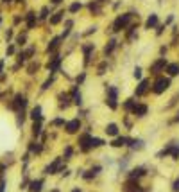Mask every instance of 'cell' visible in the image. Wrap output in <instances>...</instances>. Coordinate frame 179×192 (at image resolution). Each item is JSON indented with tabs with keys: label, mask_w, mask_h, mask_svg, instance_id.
Masks as SVG:
<instances>
[{
	"label": "cell",
	"mask_w": 179,
	"mask_h": 192,
	"mask_svg": "<svg viewBox=\"0 0 179 192\" xmlns=\"http://www.w3.org/2000/svg\"><path fill=\"white\" fill-rule=\"evenodd\" d=\"M131 18H133V13H126V14H120L117 20H115V23H113V31L115 32H118V31H122V29H126L127 27V23L131 22Z\"/></svg>",
	"instance_id": "1"
},
{
	"label": "cell",
	"mask_w": 179,
	"mask_h": 192,
	"mask_svg": "<svg viewBox=\"0 0 179 192\" xmlns=\"http://www.w3.org/2000/svg\"><path fill=\"white\" fill-rule=\"evenodd\" d=\"M169 86H170V79L169 77H158L156 83H154V86H152V92L154 93H163Z\"/></svg>",
	"instance_id": "2"
},
{
	"label": "cell",
	"mask_w": 179,
	"mask_h": 192,
	"mask_svg": "<svg viewBox=\"0 0 179 192\" xmlns=\"http://www.w3.org/2000/svg\"><path fill=\"white\" fill-rule=\"evenodd\" d=\"M117 95H118V90L115 86H108V97H106V104L111 108V110H117Z\"/></svg>",
	"instance_id": "3"
},
{
	"label": "cell",
	"mask_w": 179,
	"mask_h": 192,
	"mask_svg": "<svg viewBox=\"0 0 179 192\" xmlns=\"http://www.w3.org/2000/svg\"><path fill=\"white\" fill-rule=\"evenodd\" d=\"M59 171H63V169H61V158H56V160L45 169V174H56V173H59Z\"/></svg>",
	"instance_id": "4"
},
{
	"label": "cell",
	"mask_w": 179,
	"mask_h": 192,
	"mask_svg": "<svg viewBox=\"0 0 179 192\" xmlns=\"http://www.w3.org/2000/svg\"><path fill=\"white\" fill-rule=\"evenodd\" d=\"M165 66H167V59H165V58H160L158 61H154V63H152L151 72H152V74H160Z\"/></svg>",
	"instance_id": "5"
},
{
	"label": "cell",
	"mask_w": 179,
	"mask_h": 192,
	"mask_svg": "<svg viewBox=\"0 0 179 192\" xmlns=\"http://www.w3.org/2000/svg\"><path fill=\"white\" fill-rule=\"evenodd\" d=\"M79 129H81V120H79V119H74V120L66 122V133L74 135V133H77Z\"/></svg>",
	"instance_id": "6"
},
{
	"label": "cell",
	"mask_w": 179,
	"mask_h": 192,
	"mask_svg": "<svg viewBox=\"0 0 179 192\" xmlns=\"http://www.w3.org/2000/svg\"><path fill=\"white\" fill-rule=\"evenodd\" d=\"M25 104H27V99H25L23 95H16V97H14V102H13V108H14L16 111H23Z\"/></svg>",
	"instance_id": "7"
},
{
	"label": "cell",
	"mask_w": 179,
	"mask_h": 192,
	"mask_svg": "<svg viewBox=\"0 0 179 192\" xmlns=\"http://www.w3.org/2000/svg\"><path fill=\"white\" fill-rule=\"evenodd\" d=\"M147 90H149V81H147V79H143V81L138 84V88H136V95H138V97H142V95H145V93H147Z\"/></svg>",
	"instance_id": "8"
},
{
	"label": "cell",
	"mask_w": 179,
	"mask_h": 192,
	"mask_svg": "<svg viewBox=\"0 0 179 192\" xmlns=\"http://www.w3.org/2000/svg\"><path fill=\"white\" fill-rule=\"evenodd\" d=\"M131 111H133L136 117H143V115L147 113V106H145V104H134Z\"/></svg>",
	"instance_id": "9"
},
{
	"label": "cell",
	"mask_w": 179,
	"mask_h": 192,
	"mask_svg": "<svg viewBox=\"0 0 179 192\" xmlns=\"http://www.w3.org/2000/svg\"><path fill=\"white\" fill-rule=\"evenodd\" d=\"M79 146L82 151H90V135H81L79 137Z\"/></svg>",
	"instance_id": "10"
},
{
	"label": "cell",
	"mask_w": 179,
	"mask_h": 192,
	"mask_svg": "<svg viewBox=\"0 0 179 192\" xmlns=\"http://www.w3.org/2000/svg\"><path fill=\"white\" fill-rule=\"evenodd\" d=\"M131 140L127 138V137H118V138H115L113 142H111V146L113 147H124V146H127Z\"/></svg>",
	"instance_id": "11"
},
{
	"label": "cell",
	"mask_w": 179,
	"mask_h": 192,
	"mask_svg": "<svg viewBox=\"0 0 179 192\" xmlns=\"http://www.w3.org/2000/svg\"><path fill=\"white\" fill-rule=\"evenodd\" d=\"M59 65H61V56H54L52 61L48 63V70H50V72H56V70L59 68Z\"/></svg>",
	"instance_id": "12"
},
{
	"label": "cell",
	"mask_w": 179,
	"mask_h": 192,
	"mask_svg": "<svg viewBox=\"0 0 179 192\" xmlns=\"http://www.w3.org/2000/svg\"><path fill=\"white\" fill-rule=\"evenodd\" d=\"M145 174V169L143 167H136V169H133L131 173H129V178L131 180H138V178H142Z\"/></svg>",
	"instance_id": "13"
},
{
	"label": "cell",
	"mask_w": 179,
	"mask_h": 192,
	"mask_svg": "<svg viewBox=\"0 0 179 192\" xmlns=\"http://www.w3.org/2000/svg\"><path fill=\"white\" fill-rule=\"evenodd\" d=\"M99 173H100V165H95V167H91V169H90L86 174H82V176H84V180H91V178H95Z\"/></svg>",
	"instance_id": "14"
},
{
	"label": "cell",
	"mask_w": 179,
	"mask_h": 192,
	"mask_svg": "<svg viewBox=\"0 0 179 192\" xmlns=\"http://www.w3.org/2000/svg\"><path fill=\"white\" fill-rule=\"evenodd\" d=\"M167 72H169V75H179V65L178 63H170V65H167Z\"/></svg>",
	"instance_id": "15"
},
{
	"label": "cell",
	"mask_w": 179,
	"mask_h": 192,
	"mask_svg": "<svg viewBox=\"0 0 179 192\" xmlns=\"http://www.w3.org/2000/svg\"><path fill=\"white\" fill-rule=\"evenodd\" d=\"M158 25V16L156 14H151L149 18H147V22H145V27L147 29H152V27H156Z\"/></svg>",
	"instance_id": "16"
},
{
	"label": "cell",
	"mask_w": 179,
	"mask_h": 192,
	"mask_svg": "<svg viewBox=\"0 0 179 192\" xmlns=\"http://www.w3.org/2000/svg\"><path fill=\"white\" fill-rule=\"evenodd\" d=\"M106 133H108L109 137H117V135H118V126H117V124H108V126H106Z\"/></svg>",
	"instance_id": "17"
},
{
	"label": "cell",
	"mask_w": 179,
	"mask_h": 192,
	"mask_svg": "<svg viewBox=\"0 0 179 192\" xmlns=\"http://www.w3.org/2000/svg\"><path fill=\"white\" fill-rule=\"evenodd\" d=\"M41 185H43V180H34L30 182V192H41Z\"/></svg>",
	"instance_id": "18"
},
{
	"label": "cell",
	"mask_w": 179,
	"mask_h": 192,
	"mask_svg": "<svg viewBox=\"0 0 179 192\" xmlns=\"http://www.w3.org/2000/svg\"><path fill=\"white\" fill-rule=\"evenodd\" d=\"M63 16H65V11H59V13H56V14L50 18V25H57V23L63 20Z\"/></svg>",
	"instance_id": "19"
},
{
	"label": "cell",
	"mask_w": 179,
	"mask_h": 192,
	"mask_svg": "<svg viewBox=\"0 0 179 192\" xmlns=\"http://www.w3.org/2000/svg\"><path fill=\"white\" fill-rule=\"evenodd\" d=\"M100 146H104V140L102 138H93V137H90V149H93V147H100Z\"/></svg>",
	"instance_id": "20"
},
{
	"label": "cell",
	"mask_w": 179,
	"mask_h": 192,
	"mask_svg": "<svg viewBox=\"0 0 179 192\" xmlns=\"http://www.w3.org/2000/svg\"><path fill=\"white\" fill-rule=\"evenodd\" d=\"M30 117H32L34 120H43V117H41V106H36V108L30 111Z\"/></svg>",
	"instance_id": "21"
},
{
	"label": "cell",
	"mask_w": 179,
	"mask_h": 192,
	"mask_svg": "<svg viewBox=\"0 0 179 192\" xmlns=\"http://www.w3.org/2000/svg\"><path fill=\"white\" fill-rule=\"evenodd\" d=\"M36 25V14L34 13H27V27L32 29Z\"/></svg>",
	"instance_id": "22"
},
{
	"label": "cell",
	"mask_w": 179,
	"mask_h": 192,
	"mask_svg": "<svg viewBox=\"0 0 179 192\" xmlns=\"http://www.w3.org/2000/svg\"><path fill=\"white\" fill-rule=\"evenodd\" d=\"M115 47H117V40H109L108 45L104 47V52H106V54H111V52L115 50Z\"/></svg>",
	"instance_id": "23"
},
{
	"label": "cell",
	"mask_w": 179,
	"mask_h": 192,
	"mask_svg": "<svg viewBox=\"0 0 179 192\" xmlns=\"http://www.w3.org/2000/svg\"><path fill=\"white\" fill-rule=\"evenodd\" d=\"M61 40H63V38H54V40L50 41V45H48V49H47V50H48V52H52V50H56V49L59 47V43H61Z\"/></svg>",
	"instance_id": "24"
},
{
	"label": "cell",
	"mask_w": 179,
	"mask_h": 192,
	"mask_svg": "<svg viewBox=\"0 0 179 192\" xmlns=\"http://www.w3.org/2000/svg\"><path fill=\"white\" fill-rule=\"evenodd\" d=\"M59 99H61V102H59V106H61V108H65V110H66V108H68V106H70V97H68V95H61V97H59Z\"/></svg>",
	"instance_id": "25"
},
{
	"label": "cell",
	"mask_w": 179,
	"mask_h": 192,
	"mask_svg": "<svg viewBox=\"0 0 179 192\" xmlns=\"http://www.w3.org/2000/svg\"><path fill=\"white\" fill-rule=\"evenodd\" d=\"M39 133H41V120H36V122H34V126H32V135H34V137H38Z\"/></svg>",
	"instance_id": "26"
},
{
	"label": "cell",
	"mask_w": 179,
	"mask_h": 192,
	"mask_svg": "<svg viewBox=\"0 0 179 192\" xmlns=\"http://www.w3.org/2000/svg\"><path fill=\"white\" fill-rule=\"evenodd\" d=\"M134 104H136V101H134V99H127V101L124 102V110H127V111H131Z\"/></svg>",
	"instance_id": "27"
},
{
	"label": "cell",
	"mask_w": 179,
	"mask_h": 192,
	"mask_svg": "<svg viewBox=\"0 0 179 192\" xmlns=\"http://www.w3.org/2000/svg\"><path fill=\"white\" fill-rule=\"evenodd\" d=\"M81 7H82L81 2H74V4L68 7V11H70V13H77V11H81Z\"/></svg>",
	"instance_id": "28"
},
{
	"label": "cell",
	"mask_w": 179,
	"mask_h": 192,
	"mask_svg": "<svg viewBox=\"0 0 179 192\" xmlns=\"http://www.w3.org/2000/svg\"><path fill=\"white\" fill-rule=\"evenodd\" d=\"M131 147L140 151V149H143V142L142 140H131Z\"/></svg>",
	"instance_id": "29"
},
{
	"label": "cell",
	"mask_w": 179,
	"mask_h": 192,
	"mask_svg": "<svg viewBox=\"0 0 179 192\" xmlns=\"http://www.w3.org/2000/svg\"><path fill=\"white\" fill-rule=\"evenodd\" d=\"M29 151H30V153H41V146L32 142V144H29Z\"/></svg>",
	"instance_id": "30"
},
{
	"label": "cell",
	"mask_w": 179,
	"mask_h": 192,
	"mask_svg": "<svg viewBox=\"0 0 179 192\" xmlns=\"http://www.w3.org/2000/svg\"><path fill=\"white\" fill-rule=\"evenodd\" d=\"M99 4H100V2H91V4L88 5V7H90V11H91V13H100V7H99Z\"/></svg>",
	"instance_id": "31"
},
{
	"label": "cell",
	"mask_w": 179,
	"mask_h": 192,
	"mask_svg": "<svg viewBox=\"0 0 179 192\" xmlns=\"http://www.w3.org/2000/svg\"><path fill=\"white\" fill-rule=\"evenodd\" d=\"M72 25H74V22H72V20H68V22H66V29H65V32H63V36H61V38H66V36L70 34V29H72Z\"/></svg>",
	"instance_id": "32"
},
{
	"label": "cell",
	"mask_w": 179,
	"mask_h": 192,
	"mask_svg": "<svg viewBox=\"0 0 179 192\" xmlns=\"http://www.w3.org/2000/svg\"><path fill=\"white\" fill-rule=\"evenodd\" d=\"M52 83H54V77H50V79H48V81H45V84H43V86H41V90H48V88H50V84H52Z\"/></svg>",
	"instance_id": "33"
},
{
	"label": "cell",
	"mask_w": 179,
	"mask_h": 192,
	"mask_svg": "<svg viewBox=\"0 0 179 192\" xmlns=\"http://www.w3.org/2000/svg\"><path fill=\"white\" fill-rule=\"evenodd\" d=\"M47 16H48V7H43V9H41V14H39V18H41V20H45Z\"/></svg>",
	"instance_id": "34"
},
{
	"label": "cell",
	"mask_w": 179,
	"mask_h": 192,
	"mask_svg": "<svg viewBox=\"0 0 179 192\" xmlns=\"http://www.w3.org/2000/svg\"><path fill=\"white\" fill-rule=\"evenodd\" d=\"M38 66H39V65H38V63H32V65H30V66H29V74H34V72H36V70H38Z\"/></svg>",
	"instance_id": "35"
},
{
	"label": "cell",
	"mask_w": 179,
	"mask_h": 192,
	"mask_svg": "<svg viewBox=\"0 0 179 192\" xmlns=\"http://www.w3.org/2000/svg\"><path fill=\"white\" fill-rule=\"evenodd\" d=\"M134 77H136V79H140V77H142V68H140V66H136V68H134Z\"/></svg>",
	"instance_id": "36"
},
{
	"label": "cell",
	"mask_w": 179,
	"mask_h": 192,
	"mask_svg": "<svg viewBox=\"0 0 179 192\" xmlns=\"http://www.w3.org/2000/svg\"><path fill=\"white\" fill-rule=\"evenodd\" d=\"M70 156H72V147L68 146V147L65 149V158H70Z\"/></svg>",
	"instance_id": "37"
},
{
	"label": "cell",
	"mask_w": 179,
	"mask_h": 192,
	"mask_svg": "<svg viewBox=\"0 0 179 192\" xmlns=\"http://www.w3.org/2000/svg\"><path fill=\"white\" fill-rule=\"evenodd\" d=\"M52 124H54V126H63V124H65V120H63V119H56Z\"/></svg>",
	"instance_id": "38"
},
{
	"label": "cell",
	"mask_w": 179,
	"mask_h": 192,
	"mask_svg": "<svg viewBox=\"0 0 179 192\" xmlns=\"http://www.w3.org/2000/svg\"><path fill=\"white\" fill-rule=\"evenodd\" d=\"M172 189H174V192H179V180H176V182H174Z\"/></svg>",
	"instance_id": "39"
},
{
	"label": "cell",
	"mask_w": 179,
	"mask_h": 192,
	"mask_svg": "<svg viewBox=\"0 0 179 192\" xmlns=\"http://www.w3.org/2000/svg\"><path fill=\"white\" fill-rule=\"evenodd\" d=\"M20 45H23V41H25V36H18V40H16Z\"/></svg>",
	"instance_id": "40"
},
{
	"label": "cell",
	"mask_w": 179,
	"mask_h": 192,
	"mask_svg": "<svg viewBox=\"0 0 179 192\" xmlns=\"http://www.w3.org/2000/svg\"><path fill=\"white\" fill-rule=\"evenodd\" d=\"M84 77H86L84 74H81V75H77V83H82V81H84Z\"/></svg>",
	"instance_id": "41"
},
{
	"label": "cell",
	"mask_w": 179,
	"mask_h": 192,
	"mask_svg": "<svg viewBox=\"0 0 179 192\" xmlns=\"http://www.w3.org/2000/svg\"><path fill=\"white\" fill-rule=\"evenodd\" d=\"M163 29H165V25H160V27H158V34H161V32H163Z\"/></svg>",
	"instance_id": "42"
},
{
	"label": "cell",
	"mask_w": 179,
	"mask_h": 192,
	"mask_svg": "<svg viewBox=\"0 0 179 192\" xmlns=\"http://www.w3.org/2000/svg\"><path fill=\"white\" fill-rule=\"evenodd\" d=\"M4 187H5V183L2 182V183H0V192H4Z\"/></svg>",
	"instance_id": "43"
},
{
	"label": "cell",
	"mask_w": 179,
	"mask_h": 192,
	"mask_svg": "<svg viewBox=\"0 0 179 192\" xmlns=\"http://www.w3.org/2000/svg\"><path fill=\"white\" fill-rule=\"evenodd\" d=\"M2 2H4V4H9V2H13V0H2Z\"/></svg>",
	"instance_id": "44"
},
{
	"label": "cell",
	"mask_w": 179,
	"mask_h": 192,
	"mask_svg": "<svg viewBox=\"0 0 179 192\" xmlns=\"http://www.w3.org/2000/svg\"><path fill=\"white\" fill-rule=\"evenodd\" d=\"M2 66H4V61H0V72H2Z\"/></svg>",
	"instance_id": "45"
},
{
	"label": "cell",
	"mask_w": 179,
	"mask_h": 192,
	"mask_svg": "<svg viewBox=\"0 0 179 192\" xmlns=\"http://www.w3.org/2000/svg\"><path fill=\"white\" fill-rule=\"evenodd\" d=\"M176 122H179V111H178V115H176Z\"/></svg>",
	"instance_id": "46"
},
{
	"label": "cell",
	"mask_w": 179,
	"mask_h": 192,
	"mask_svg": "<svg viewBox=\"0 0 179 192\" xmlns=\"http://www.w3.org/2000/svg\"><path fill=\"white\" fill-rule=\"evenodd\" d=\"M72 192H81V191H79V189H74V191H72Z\"/></svg>",
	"instance_id": "47"
},
{
	"label": "cell",
	"mask_w": 179,
	"mask_h": 192,
	"mask_svg": "<svg viewBox=\"0 0 179 192\" xmlns=\"http://www.w3.org/2000/svg\"><path fill=\"white\" fill-rule=\"evenodd\" d=\"M52 192H59V191H57V189H56V191H52Z\"/></svg>",
	"instance_id": "48"
},
{
	"label": "cell",
	"mask_w": 179,
	"mask_h": 192,
	"mask_svg": "<svg viewBox=\"0 0 179 192\" xmlns=\"http://www.w3.org/2000/svg\"><path fill=\"white\" fill-rule=\"evenodd\" d=\"M16 2H22V0H16Z\"/></svg>",
	"instance_id": "49"
}]
</instances>
